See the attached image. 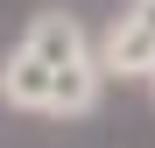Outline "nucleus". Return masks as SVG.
I'll return each mask as SVG.
<instances>
[{"instance_id":"obj_1","label":"nucleus","mask_w":155,"mask_h":148,"mask_svg":"<svg viewBox=\"0 0 155 148\" xmlns=\"http://www.w3.org/2000/svg\"><path fill=\"white\" fill-rule=\"evenodd\" d=\"M49 85H57V64H42L35 49H14L7 71H0V99L21 113H49Z\"/></svg>"},{"instance_id":"obj_2","label":"nucleus","mask_w":155,"mask_h":148,"mask_svg":"<svg viewBox=\"0 0 155 148\" xmlns=\"http://www.w3.org/2000/svg\"><path fill=\"white\" fill-rule=\"evenodd\" d=\"M106 71H120V78H148V71H155V28L141 14H127L120 28L106 35Z\"/></svg>"},{"instance_id":"obj_3","label":"nucleus","mask_w":155,"mask_h":148,"mask_svg":"<svg viewBox=\"0 0 155 148\" xmlns=\"http://www.w3.org/2000/svg\"><path fill=\"white\" fill-rule=\"evenodd\" d=\"M21 49H35L42 64H78V57H85V35H78V21H71V14H35Z\"/></svg>"},{"instance_id":"obj_4","label":"nucleus","mask_w":155,"mask_h":148,"mask_svg":"<svg viewBox=\"0 0 155 148\" xmlns=\"http://www.w3.org/2000/svg\"><path fill=\"white\" fill-rule=\"evenodd\" d=\"M99 92V71L78 57V64H57V85H49V113H85Z\"/></svg>"},{"instance_id":"obj_5","label":"nucleus","mask_w":155,"mask_h":148,"mask_svg":"<svg viewBox=\"0 0 155 148\" xmlns=\"http://www.w3.org/2000/svg\"><path fill=\"white\" fill-rule=\"evenodd\" d=\"M148 92H155V71H148Z\"/></svg>"}]
</instances>
